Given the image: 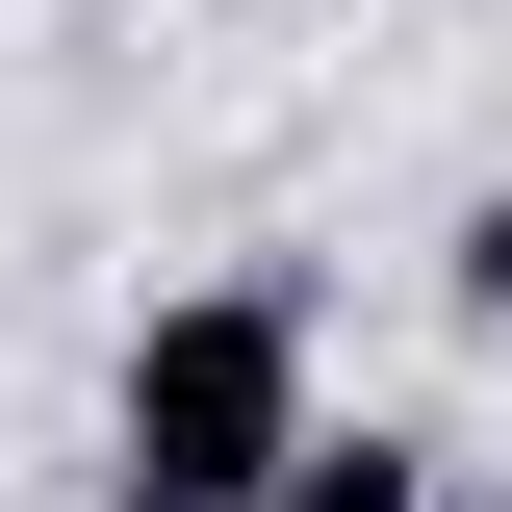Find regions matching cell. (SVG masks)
<instances>
[{
    "label": "cell",
    "instance_id": "obj_1",
    "mask_svg": "<svg viewBox=\"0 0 512 512\" xmlns=\"http://www.w3.org/2000/svg\"><path fill=\"white\" fill-rule=\"evenodd\" d=\"M308 308L282 282H180V308L103 359V512H256L282 461H308Z\"/></svg>",
    "mask_w": 512,
    "mask_h": 512
},
{
    "label": "cell",
    "instance_id": "obj_2",
    "mask_svg": "<svg viewBox=\"0 0 512 512\" xmlns=\"http://www.w3.org/2000/svg\"><path fill=\"white\" fill-rule=\"evenodd\" d=\"M256 512H436V436H308Z\"/></svg>",
    "mask_w": 512,
    "mask_h": 512
},
{
    "label": "cell",
    "instance_id": "obj_3",
    "mask_svg": "<svg viewBox=\"0 0 512 512\" xmlns=\"http://www.w3.org/2000/svg\"><path fill=\"white\" fill-rule=\"evenodd\" d=\"M461 333H512V180L461 205Z\"/></svg>",
    "mask_w": 512,
    "mask_h": 512
}]
</instances>
